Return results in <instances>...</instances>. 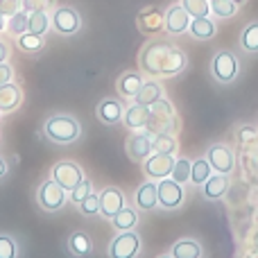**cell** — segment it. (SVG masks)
<instances>
[{"label":"cell","instance_id":"1","mask_svg":"<svg viewBox=\"0 0 258 258\" xmlns=\"http://www.w3.org/2000/svg\"><path fill=\"white\" fill-rule=\"evenodd\" d=\"M138 63H141V73L152 80H165V77H174L183 73L188 66V57L181 48L168 43V41H150L143 45L141 54H138Z\"/></svg>","mask_w":258,"mask_h":258},{"label":"cell","instance_id":"2","mask_svg":"<svg viewBox=\"0 0 258 258\" xmlns=\"http://www.w3.org/2000/svg\"><path fill=\"white\" fill-rule=\"evenodd\" d=\"M43 134L50 143H57V145H71L77 138L82 136V127L77 122V118H73L71 113H54L45 120Z\"/></svg>","mask_w":258,"mask_h":258},{"label":"cell","instance_id":"3","mask_svg":"<svg viewBox=\"0 0 258 258\" xmlns=\"http://www.w3.org/2000/svg\"><path fill=\"white\" fill-rule=\"evenodd\" d=\"M50 18H52V30L57 32L59 36H73V34H77L82 27V16L77 14V9L68 7V5L54 7L52 12H50Z\"/></svg>","mask_w":258,"mask_h":258},{"label":"cell","instance_id":"4","mask_svg":"<svg viewBox=\"0 0 258 258\" xmlns=\"http://www.w3.org/2000/svg\"><path fill=\"white\" fill-rule=\"evenodd\" d=\"M238 71H240V61H238V57L233 52H229V50L218 52L213 57V61H211V75H213L215 82H220V84L233 82L238 77Z\"/></svg>","mask_w":258,"mask_h":258},{"label":"cell","instance_id":"5","mask_svg":"<svg viewBox=\"0 0 258 258\" xmlns=\"http://www.w3.org/2000/svg\"><path fill=\"white\" fill-rule=\"evenodd\" d=\"M36 200H39V206L48 213H57L59 209H63L66 204V188H61L54 179H48L39 186V192H36Z\"/></svg>","mask_w":258,"mask_h":258},{"label":"cell","instance_id":"6","mask_svg":"<svg viewBox=\"0 0 258 258\" xmlns=\"http://www.w3.org/2000/svg\"><path fill=\"white\" fill-rule=\"evenodd\" d=\"M156 188H159V209L174 211L183 204V195H186L183 186L179 181H174L172 177L156 181Z\"/></svg>","mask_w":258,"mask_h":258},{"label":"cell","instance_id":"7","mask_svg":"<svg viewBox=\"0 0 258 258\" xmlns=\"http://www.w3.org/2000/svg\"><path fill=\"white\" fill-rule=\"evenodd\" d=\"M50 179H54V181L61 188H66V190H73V188L84 179V170H82L75 161H59V163H54L52 170H50Z\"/></svg>","mask_w":258,"mask_h":258},{"label":"cell","instance_id":"8","mask_svg":"<svg viewBox=\"0 0 258 258\" xmlns=\"http://www.w3.org/2000/svg\"><path fill=\"white\" fill-rule=\"evenodd\" d=\"M141 251V238L132 231H118V236L109 245V256L111 258H136Z\"/></svg>","mask_w":258,"mask_h":258},{"label":"cell","instance_id":"9","mask_svg":"<svg viewBox=\"0 0 258 258\" xmlns=\"http://www.w3.org/2000/svg\"><path fill=\"white\" fill-rule=\"evenodd\" d=\"M174 156L172 154H152L143 161V170H145L147 179L152 181H161V179L172 177V168H174Z\"/></svg>","mask_w":258,"mask_h":258},{"label":"cell","instance_id":"10","mask_svg":"<svg viewBox=\"0 0 258 258\" xmlns=\"http://www.w3.org/2000/svg\"><path fill=\"white\" fill-rule=\"evenodd\" d=\"M152 141H154V132H150V129H141V132H136L134 136H129V141H127L129 159L143 163L147 156H152V154H154Z\"/></svg>","mask_w":258,"mask_h":258},{"label":"cell","instance_id":"11","mask_svg":"<svg viewBox=\"0 0 258 258\" xmlns=\"http://www.w3.org/2000/svg\"><path fill=\"white\" fill-rule=\"evenodd\" d=\"M206 161L211 163V170L220 174H231L236 168V154L227 145H211L206 152Z\"/></svg>","mask_w":258,"mask_h":258},{"label":"cell","instance_id":"12","mask_svg":"<svg viewBox=\"0 0 258 258\" xmlns=\"http://www.w3.org/2000/svg\"><path fill=\"white\" fill-rule=\"evenodd\" d=\"M190 23H192V16L181 7V3L168 7V12H165V32L170 36L186 34L190 30Z\"/></svg>","mask_w":258,"mask_h":258},{"label":"cell","instance_id":"13","mask_svg":"<svg viewBox=\"0 0 258 258\" xmlns=\"http://www.w3.org/2000/svg\"><path fill=\"white\" fill-rule=\"evenodd\" d=\"M136 25L138 32H143V34L156 36L159 32L165 30V14L156 7H147L136 16Z\"/></svg>","mask_w":258,"mask_h":258},{"label":"cell","instance_id":"14","mask_svg":"<svg viewBox=\"0 0 258 258\" xmlns=\"http://www.w3.org/2000/svg\"><path fill=\"white\" fill-rule=\"evenodd\" d=\"M125 102L122 100H116V98H104L98 102L95 107V116L102 125H118L122 122V116H125Z\"/></svg>","mask_w":258,"mask_h":258},{"label":"cell","instance_id":"15","mask_svg":"<svg viewBox=\"0 0 258 258\" xmlns=\"http://www.w3.org/2000/svg\"><path fill=\"white\" fill-rule=\"evenodd\" d=\"M100 195V215L111 220L116 213H120L125 209V195H122L120 188L116 186H109V188H102Z\"/></svg>","mask_w":258,"mask_h":258},{"label":"cell","instance_id":"16","mask_svg":"<svg viewBox=\"0 0 258 258\" xmlns=\"http://www.w3.org/2000/svg\"><path fill=\"white\" fill-rule=\"evenodd\" d=\"M152 122V113H150V107L145 104H138L134 102L132 107L125 109V116H122V125L132 132H141V129H147Z\"/></svg>","mask_w":258,"mask_h":258},{"label":"cell","instance_id":"17","mask_svg":"<svg viewBox=\"0 0 258 258\" xmlns=\"http://www.w3.org/2000/svg\"><path fill=\"white\" fill-rule=\"evenodd\" d=\"M143 84H145V77H143L141 71H127L116 80V91L120 93V98L134 100L138 95V91L143 89Z\"/></svg>","mask_w":258,"mask_h":258},{"label":"cell","instance_id":"18","mask_svg":"<svg viewBox=\"0 0 258 258\" xmlns=\"http://www.w3.org/2000/svg\"><path fill=\"white\" fill-rule=\"evenodd\" d=\"M202 197L209 202H218L227 195L229 190V174H220V172H213L204 183H202Z\"/></svg>","mask_w":258,"mask_h":258},{"label":"cell","instance_id":"19","mask_svg":"<svg viewBox=\"0 0 258 258\" xmlns=\"http://www.w3.org/2000/svg\"><path fill=\"white\" fill-rule=\"evenodd\" d=\"M134 204L141 211H152L159 206V188H156V181H145L138 186V190L134 192Z\"/></svg>","mask_w":258,"mask_h":258},{"label":"cell","instance_id":"20","mask_svg":"<svg viewBox=\"0 0 258 258\" xmlns=\"http://www.w3.org/2000/svg\"><path fill=\"white\" fill-rule=\"evenodd\" d=\"M23 102V91L18 84L7 82V84L0 86V111H14L18 109Z\"/></svg>","mask_w":258,"mask_h":258},{"label":"cell","instance_id":"21","mask_svg":"<svg viewBox=\"0 0 258 258\" xmlns=\"http://www.w3.org/2000/svg\"><path fill=\"white\" fill-rule=\"evenodd\" d=\"M190 32L195 39L200 41H206V39H213L215 34H218V25H215V21L211 16H204V18H192L190 23Z\"/></svg>","mask_w":258,"mask_h":258},{"label":"cell","instance_id":"22","mask_svg":"<svg viewBox=\"0 0 258 258\" xmlns=\"http://www.w3.org/2000/svg\"><path fill=\"white\" fill-rule=\"evenodd\" d=\"M161 98H163V86H161V82L145 80L143 89L138 91V95L134 100H136L138 104H145V107H150V104H154L156 100H161Z\"/></svg>","mask_w":258,"mask_h":258},{"label":"cell","instance_id":"23","mask_svg":"<svg viewBox=\"0 0 258 258\" xmlns=\"http://www.w3.org/2000/svg\"><path fill=\"white\" fill-rule=\"evenodd\" d=\"M16 45H18V50H23V52L36 54L45 48V39L41 34H34V32H25V34H21L16 39Z\"/></svg>","mask_w":258,"mask_h":258},{"label":"cell","instance_id":"24","mask_svg":"<svg viewBox=\"0 0 258 258\" xmlns=\"http://www.w3.org/2000/svg\"><path fill=\"white\" fill-rule=\"evenodd\" d=\"M156 154H177L179 152V141L174 134H154V141H152Z\"/></svg>","mask_w":258,"mask_h":258},{"label":"cell","instance_id":"25","mask_svg":"<svg viewBox=\"0 0 258 258\" xmlns=\"http://www.w3.org/2000/svg\"><path fill=\"white\" fill-rule=\"evenodd\" d=\"M172 258H200L202 256V247L197 240H190V238H183V240L174 242L172 245Z\"/></svg>","mask_w":258,"mask_h":258},{"label":"cell","instance_id":"26","mask_svg":"<svg viewBox=\"0 0 258 258\" xmlns=\"http://www.w3.org/2000/svg\"><path fill=\"white\" fill-rule=\"evenodd\" d=\"M7 30L12 32L14 36H21L25 32H30V12L25 9H18L14 16L7 18Z\"/></svg>","mask_w":258,"mask_h":258},{"label":"cell","instance_id":"27","mask_svg":"<svg viewBox=\"0 0 258 258\" xmlns=\"http://www.w3.org/2000/svg\"><path fill=\"white\" fill-rule=\"evenodd\" d=\"M111 222H113V227L118 229V231H132L134 227H136V222H138V213H136V209H122L120 213H116L111 218Z\"/></svg>","mask_w":258,"mask_h":258},{"label":"cell","instance_id":"28","mask_svg":"<svg viewBox=\"0 0 258 258\" xmlns=\"http://www.w3.org/2000/svg\"><path fill=\"white\" fill-rule=\"evenodd\" d=\"M48 30H52V18L50 12H32L30 14V32L45 36Z\"/></svg>","mask_w":258,"mask_h":258},{"label":"cell","instance_id":"29","mask_svg":"<svg viewBox=\"0 0 258 258\" xmlns=\"http://www.w3.org/2000/svg\"><path fill=\"white\" fill-rule=\"evenodd\" d=\"M240 48L245 50V52H251V54L258 52V21L249 23V25L242 30V34H240Z\"/></svg>","mask_w":258,"mask_h":258},{"label":"cell","instance_id":"30","mask_svg":"<svg viewBox=\"0 0 258 258\" xmlns=\"http://www.w3.org/2000/svg\"><path fill=\"white\" fill-rule=\"evenodd\" d=\"M213 174V170H211V163L204 159H195L192 161V170H190V183L192 186H202V183L206 181V179Z\"/></svg>","mask_w":258,"mask_h":258},{"label":"cell","instance_id":"31","mask_svg":"<svg viewBox=\"0 0 258 258\" xmlns=\"http://www.w3.org/2000/svg\"><path fill=\"white\" fill-rule=\"evenodd\" d=\"M68 247H71V251L75 256H89L91 249H93V242H91V238L86 236V233L77 231V233H73V236H71Z\"/></svg>","mask_w":258,"mask_h":258},{"label":"cell","instance_id":"32","mask_svg":"<svg viewBox=\"0 0 258 258\" xmlns=\"http://www.w3.org/2000/svg\"><path fill=\"white\" fill-rule=\"evenodd\" d=\"M240 5H236L233 0H211V14L215 18H233L240 12Z\"/></svg>","mask_w":258,"mask_h":258},{"label":"cell","instance_id":"33","mask_svg":"<svg viewBox=\"0 0 258 258\" xmlns=\"http://www.w3.org/2000/svg\"><path fill=\"white\" fill-rule=\"evenodd\" d=\"M150 113H152V120H170V118H177L174 116V104L165 98L150 104Z\"/></svg>","mask_w":258,"mask_h":258},{"label":"cell","instance_id":"34","mask_svg":"<svg viewBox=\"0 0 258 258\" xmlns=\"http://www.w3.org/2000/svg\"><path fill=\"white\" fill-rule=\"evenodd\" d=\"M181 7L186 9L192 18L211 16V0H181Z\"/></svg>","mask_w":258,"mask_h":258},{"label":"cell","instance_id":"35","mask_svg":"<svg viewBox=\"0 0 258 258\" xmlns=\"http://www.w3.org/2000/svg\"><path fill=\"white\" fill-rule=\"evenodd\" d=\"M91 192H93V183H91V179H86V177H84L75 188H73V190H68V200H71L73 204L80 206L82 202H84L86 197L91 195Z\"/></svg>","mask_w":258,"mask_h":258},{"label":"cell","instance_id":"36","mask_svg":"<svg viewBox=\"0 0 258 258\" xmlns=\"http://www.w3.org/2000/svg\"><path fill=\"white\" fill-rule=\"evenodd\" d=\"M190 170H192V163L188 159H177L174 161V168H172V179L174 181H179L183 186V183H190Z\"/></svg>","mask_w":258,"mask_h":258},{"label":"cell","instance_id":"37","mask_svg":"<svg viewBox=\"0 0 258 258\" xmlns=\"http://www.w3.org/2000/svg\"><path fill=\"white\" fill-rule=\"evenodd\" d=\"M80 213L82 215H100V195L98 192H91L84 202L80 204Z\"/></svg>","mask_w":258,"mask_h":258},{"label":"cell","instance_id":"38","mask_svg":"<svg viewBox=\"0 0 258 258\" xmlns=\"http://www.w3.org/2000/svg\"><path fill=\"white\" fill-rule=\"evenodd\" d=\"M25 12H50L54 9V0H21Z\"/></svg>","mask_w":258,"mask_h":258},{"label":"cell","instance_id":"39","mask_svg":"<svg viewBox=\"0 0 258 258\" xmlns=\"http://www.w3.org/2000/svg\"><path fill=\"white\" fill-rule=\"evenodd\" d=\"M236 138H238V143H242V145H254L258 141V129L254 125H245V127L238 129Z\"/></svg>","mask_w":258,"mask_h":258},{"label":"cell","instance_id":"40","mask_svg":"<svg viewBox=\"0 0 258 258\" xmlns=\"http://www.w3.org/2000/svg\"><path fill=\"white\" fill-rule=\"evenodd\" d=\"M0 258H16V242L9 236H0Z\"/></svg>","mask_w":258,"mask_h":258},{"label":"cell","instance_id":"41","mask_svg":"<svg viewBox=\"0 0 258 258\" xmlns=\"http://www.w3.org/2000/svg\"><path fill=\"white\" fill-rule=\"evenodd\" d=\"M18 9H23L21 0H0V12L5 14V16H14V14L18 12Z\"/></svg>","mask_w":258,"mask_h":258},{"label":"cell","instance_id":"42","mask_svg":"<svg viewBox=\"0 0 258 258\" xmlns=\"http://www.w3.org/2000/svg\"><path fill=\"white\" fill-rule=\"evenodd\" d=\"M12 77H14V68L9 63H0V86L12 82Z\"/></svg>","mask_w":258,"mask_h":258},{"label":"cell","instance_id":"43","mask_svg":"<svg viewBox=\"0 0 258 258\" xmlns=\"http://www.w3.org/2000/svg\"><path fill=\"white\" fill-rule=\"evenodd\" d=\"M7 54H9V48H7V43H3V41H0V63H3L5 59H7Z\"/></svg>","mask_w":258,"mask_h":258},{"label":"cell","instance_id":"44","mask_svg":"<svg viewBox=\"0 0 258 258\" xmlns=\"http://www.w3.org/2000/svg\"><path fill=\"white\" fill-rule=\"evenodd\" d=\"M3 30H7V16L0 12V32H3Z\"/></svg>","mask_w":258,"mask_h":258},{"label":"cell","instance_id":"45","mask_svg":"<svg viewBox=\"0 0 258 258\" xmlns=\"http://www.w3.org/2000/svg\"><path fill=\"white\" fill-rule=\"evenodd\" d=\"M5 172H7V163L0 159V177H5Z\"/></svg>","mask_w":258,"mask_h":258},{"label":"cell","instance_id":"46","mask_svg":"<svg viewBox=\"0 0 258 258\" xmlns=\"http://www.w3.org/2000/svg\"><path fill=\"white\" fill-rule=\"evenodd\" d=\"M233 3H236V5H242V3H245V0H233Z\"/></svg>","mask_w":258,"mask_h":258},{"label":"cell","instance_id":"47","mask_svg":"<svg viewBox=\"0 0 258 258\" xmlns=\"http://www.w3.org/2000/svg\"><path fill=\"white\" fill-rule=\"evenodd\" d=\"M159 258H172V256H159Z\"/></svg>","mask_w":258,"mask_h":258},{"label":"cell","instance_id":"48","mask_svg":"<svg viewBox=\"0 0 258 258\" xmlns=\"http://www.w3.org/2000/svg\"><path fill=\"white\" fill-rule=\"evenodd\" d=\"M0 113H3V111H0Z\"/></svg>","mask_w":258,"mask_h":258}]
</instances>
